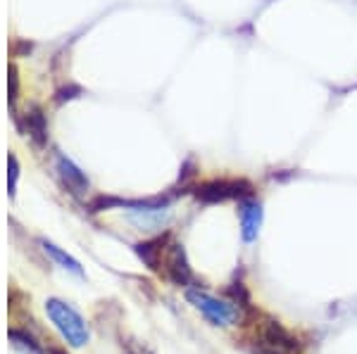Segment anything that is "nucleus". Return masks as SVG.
Returning a JSON list of instances; mask_svg holds the SVG:
<instances>
[{"label":"nucleus","instance_id":"obj_1","mask_svg":"<svg viewBox=\"0 0 357 354\" xmlns=\"http://www.w3.org/2000/svg\"><path fill=\"white\" fill-rule=\"evenodd\" d=\"M45 314H48L50 323H53L55 330L62 335V340H65L69 347H77L79 350V347L89 345V340H91L89 323L84 321V316L74 309L72 305H67L65 300L50 298L45 302Z\"/></svg>","mask_w":357,"mask_h":354},{"label":"nucleus","instance_id":"obj_2","mask_svg":"<svg viewBox=\"0 0 357 354\" xmlns=\"http://www.w3.org/2000/svg\"><path fill=\"white\" fill-rule=\"evenodd\" d=\"M186 300L203 314L207 321L215 323V326H236V323L243 319V312H241V307L236 305V302L220 300V298H215V295L205 293V290L188 288Z\"/></svg>","mask_w":357,"mask_h":354},{"label":"nucleus","instance_id":"obj_3","mask_svg":"<svg viewBox=\"0 0 357 354\" xmlns=\"http://www.w3.org/2000/svg\"><path fill=\"white\" fill-rule=\"evenodd\" d=\"M255 345L260 354H301L298 338L274 319H264L260 323Z\"/></svg>","mask_w":357,"mask_h":354},{"label":"nucleus","instance_id":"obj_4","mask_svg":"<svg viewBox=\"0 0 357 354\" xmlns=\"http://www.w3.org/2000/svg\"><path fill=\"white\" fill-rule=\"evenodd\" d=\"M193 193L198 202L217 204V202H227V200H243L248 195H252V184L245 179H215L200 184Z\"/></svg>","mask_w":357,"mask_h":354},{"label":"nucleus","instance_id":"obj_5","mask_svg":"<svg viewBox=\"0 0 357 354\" xmlns=\"http://www.w3.org/2000/svg\"><path fill=\"white\" fill-rule=\"evenodd\" d=\"M165 273L174 285H191L193 283V271L188 266L186 252H183V245L172 243L165 250Z\"/></svg>","mask_w":357,"mask_h":354},{"label":"nucleus","instance_id":"obj_6","mask_svg":"<svg viewBox=\"0 0 357 354\" xmlns=\"http://www.w3.org/2000/svg\"><path fill=\"white\" fill-rule=\"evenodd\" d=\"M262 202L257 198L248 195L238 200V219H241V236L245 243L257 241L262 228Z\"/></svg>","mask_w":357,"mask_h":354},{"label":"nucleus","instance_id":"obj_7","mask_svg":"<svg viewBox=\"0 0 357 354\" xmlns=\"http://www.w3.org/2000/svg\"><path fill=\"white\" fill-rule=\"evenodd\" d=\"M57 174H60L62 184H65V188L74 198L89 195V188H91L89 179H86V174L72 159H67L65 155H57Z\"/></svg>","mask_w":357,"mask_h":354},{"label":"nucleus","instance_id":"obj_8","mask_svg":"<svg viewBox=\"0 0 357 354\" xmlns=\"http://www.w3.org/2000/svg\"><path fill=\"white\" fill-rule=\"evenodd\" d=\"M129 216L138 228L155 231V228H162L169 221V209L160 207V204H138L136 209H131Z\"/></svg>","mask_w":357,"mask_h":354},{"label":"nucleus","instance_id":"obj_9","mask_svg":"<svg viewBox=\"0 0 357 354\" xmlns=\"http://www.w3.org/2000/svg\"><path fill=\"white\" fill-rule=\"evenodd\" d=\"M165 250H167L165 238H155V241L136 245V255L141 257V259L148 264V269H153V271H160V266H162Z\"/></svg>","mask_w":357,"mask_h":354},{"label":"nucleus","instance_id":"obj_10","mask_svg":"<svg viewBox=\"0 0 357 354\" xmlns=\"http://www.w3.org/2000/svg\"><path fill=\"white\" fill-rule=\"evenodd\" d=\"M41 248H43V252L50 257V259H53V262H57V264L62 266V269H67V271L77 273V276H84V269H82V264H79V262L74 259L72 255H67L65 250H60V248H57V245L48 243V241H41Z\"/></svg>","mask_w":357,"mask_h":354},{"label":"nucleus","instance_id":"obj_11","mask_svg":"<svg viewBox=\"0 0 357 354\" xmlns=\"http://www.w3.org/2000/svg\"><path fill=\"white\" fill-rule=\"evenodd\" d=\"M26 127H29V136H31L38 145H43V143L48 140V124H45V117L41 110H31L26 114Z\"/></svg>","mask_w":357,"mask_h":354},{"label":"nucleus","instance_id":"obj_12","mask_svg":"<svg viewBox=\"0 0 357 354\" xmlns=\"http://www.w3.org/2000/svg\"><path fill=\"white\" fill-rule=\"evenodd\" d=\"M10 342L17 347V350H22L24 354H43L41 350V345H38L36 340L31 338L29 333H24V330H20V328H13L10 330Z\"/></svg>","mask_w":357,"mask_h":354},{"label":"nucleus","instance_id":"obj_13","mask_svg":"<svg viewBox=\"0 0 357 354\" xmlns=\"http://www.w3.org/2000/svg\"><path fill=\"white\" fill-rule=\"evenodd\" d=\"M122 350L126 354H155L153 347H148L146 342L138 338H122Z\"/></svg>","mask_w":357,"mask_h":354},{"label":"nucleus","instance_id":"obj_14","mask_svg":"<svg viewBox=\"0 0 357 354\" xmlns=\"http://www.w3.org/2000/svg\"><path fill=\"white\" fill-rule=\"evenodd\" d=\"M17 176H20V167H17V157L10 155V195H15Z\"/></svg>","mask_w":357,"mask_h":354},{"label":"nucleus","instance_id":"obj_15","mask_svg":"<svg viewBox=\"0 0 357 354\" xmlns=\"http://www.w3.org/2000/svg\"><path fill=\"white\" fill-rule=\"evenodd\" d=\"M50 354H67V352H62V350H55V347H53V350H50Z\"/></svg>","mask_w":357,"mask_h":354}]
</instances>
